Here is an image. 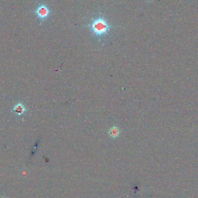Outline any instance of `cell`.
Instances as JSON below:
<instances>
[{
	"instance_id": "6da1fadb",
	"label": "cell",
	"mask_w": 198,
	"mask_h": 198,
	"mask_svg": "<svg viewBox=\"0 0 198 198\" xmlns=\"http://www.w3.org/2000/svg\"><path fill=\"white\" fill-rule=\"evenodd\" d=\"M87 27L91 30V32L100 41L101 38L107 34L110 29L112 27V26L108 23L107 20L100 14L99 16L92 19L90 24L87 25Z\"/></svg>"
},
{
	"instance_id": "7a4b0ae2",
	"label": "cell",
	"mask_w": 198,
	"mask_h": 198,
	"mask_svg": "<svg viewBox=\"0 0 198 198\" xmlns=\"http://www.w3.org/2000/svg\"><path fill=\"white\" fill-rule=\"evenodd\" d=\"M36 14L38 18L43 21L49 16L50 14V9L46 5L42 4L37 9Z\"/></svg>"
},
{
	"instance_id": "277c9868",
	"label": "cell",
	"mask_w": 198,
	"mask_h": 198,
	"mask_svg": "<svg viewBox=\"0 0 198 198\" xmlns=\"http://www.w3.org/2000/svg\"><path fill=\"white\" fill-rule=\"evenodd\" d=\"M147 2H152L153 0H146Z\"/></svg>"
},
{
	"instance_id": "3957f363",
	"label": "cell",
	"mask_w": 198,
	"mask_h": 198,
	"mask_svg": "<svg viewBox=\"0 0 198 198\" xmlns=\"http://www.w3.org/2000/svg\"><path fill=\"white\" fill-rule=\"evenodd\" d=\"M121 134V130L116 126H113L111 128L108 130V134L110 137L112 139H116Z\"/></svg>"
}]
</instances>
